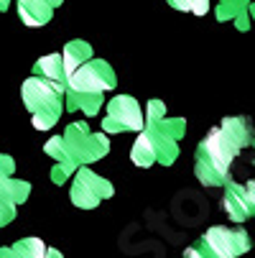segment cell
Wrapping results in <instances>:
<instances>
[{
    "instance_id": "9",
    "label": "cell",
    "mask_w": 255,
    "mask_h": 258,
    "mask_svg": "<svg viewBox=\"0 0 255 258\" xmlns=\"http://www.w3.org/2000/svg\"><path fill=\"white\" fill-rule=\"evenodd\" d=\"M222 210L232 223H245L255 212V187L252 181L237 184V181H227L225 184V197H222Z\"/></svg>"
},
{
    "instance_id": "2",
    "label": "cell",
    "mask_w": 255,
    "mask_h": 258,
    "mask_svg": "<svg viewBox=\"0 0 255 258\" xmlns=\"http://www.w3.org/2000/svg\"><path fill=\"white\" fill-rule=\"evenodd\" d=\"M118 85L113 67L102 59H90L82 64L64 85V102L69 110H82L87 118L102 110V95Z\"/></svg>"
},
{
    "instance_id": "5",
    "label": "cell",
    "mask_w": 255,
    "mask_h": 258,
    "mask_svg": "<svg viewBox=\"0 0 255 258\" xmlns=\"http://www.w3.org/2000/svg\"><path fill=\"white\" fill-rule=\"evenodd\" d=\"M64 146L69 156L74 159V164L79 166H87V164H95L97 159L107 156V151H110V141H107L105 133H92L87 123L77 120V123H69L64 136H61Z\"/></svg>"
},
{
    "instance_id": "15",
    "label": "cell",
    "mask_w": 255,
    "mask_h": 258,
    "mask_svg": "<svg viewBox=\"0 0 255 258\" xmlns=\"http://www.w3.org/2000/svg\"><path fill=\"white\" fill-rule=\"evenodd\" d=\"M247 11H252L250 0H220V3H217V21H222V23L235 21L237 16H242Z\"/></svg>"
},
{
    "instance_id": "1",
    "label": "cell",
    "mask_w": 255,
    "mask_h": 258,
    "mask_svg": "<svg viewBox=\"0 0 255 258\" xmlns=\"http://www.w3.org/2000/svg\"><path fill=\"white\" fill-rule=\"evenodd\" d=\"M250 146H252L250 118L242 115L225 118L197 146V166H194L197 179L204 187H225L230 181V166L235 156L250 149Z\"/></svg>"
},
{
    "instance_id": "14",
    "label": "cell",
    "mask_w": 255,
    "mask_h": 258,
    "mask_svg": "<svg viewBox=\"0 0 255 258\" xmlns=\"http://www.w3.org/2000/svg\"><path fill=\"white\" fill-rule=\"evenodd\" d=\"M130 159H133V164H135V166H140V169H148V166H153V164H156L153 146H151L148 136H145L143 131L138 133V138H135V143H133V149H130Z\"/></svg>"
},
{
    "instance_id": "7",
    "label": "cell",
    "mask_w": 255,
    "mask_h": 258,
    "mask_svg": "<svg viewBox=\"0 0 255 258\" xmlns=\"http://www.w3.org/2000/svg\"><path fill=\"white\" fill-rule=\"evenodd\" d=\"M113 195H115V189L105 176L95 174L87 166L74 171V181H71V189H69V197H71V202H74V207L95 210L102 200H110Z\"/></svg>"
},
{
    "instance_id": "19",
    "label": "cell",
    "mask_w": 255,
    "mask_h": 258,
    "mask_svg": "<svg viewBox=\"0 0 255 258\" xmlns=\"http://www.w3.org/2000/svg\"><path fill=\"white\" fill-rule=\"evenodd\" d=\"M44 258H64V255H61V250H56V248H46Z\"/></svg>"
},
{
    "instance_id": "16",
    "label": "cell",
    "mask_w": 255,
    "mask_h": 258,
    "mask_svg": "<svg viewBox=\"0 0 255 258\" xmlns=\"http://www.w3.org/2000/svg\"><path fill=\"white\" fill-rule=\"evenodd\" d=\"M44 151H46V156H51V159H54V164L71 166V169H79V166L74 164V159L69 156V151H66V146H64L61 136H54V138H51V141L44 146Z\"/></svg>"
},
{
    "instance_id": "10",
    "label": "cell",
    "mask_w": 255,
    "mask_h": 258,
    "mask_svg": "<svg viewBox=\"0 0 255 258\" xmlns=\"http://www.w3.org/2000/svg\"><path fill=\"white\" fill-rule=\"evenodd\" d=\"M18 3V16L26 26H46L54 16V11L64 3V0H16Z\"/></svg>"
},
{
    "instance_id": "12",
    "label": "cell",
    "mask_w": 255,
    "mask_h": 258,
    "mask_svg": "<svg viewBox=\"0 0 255 258\" xmlns=\"http://www.w3.org/2000/svg\"><path fill=\"white\" fill-rule=\"evenodd\" d=\"M33 77H41V80H49L54 85H66V77H64V67H61V54H49V56H41L39 61L33 64Z\"/></svg>"
},
{
    "instance_id": "6",
    "label": "cell",
    "mask_w": 255,
    "mask_h": 258,
    "mask_svg": "<svg viewBox=\"0 0 255 258\" xmlns=\"http://www.w3.org/2000/svg\"><path fill=\"white\" fill-rule=\"evenodd\" d=\"M16 161L8 154H0V228L16 217V205H23L31 195V184L13 176Z\"/></svg>"
},
{
    "instance_id": "4",
    "label": "cell",
    "mask_w": 255,
    "mask_h": 258,
    "mask_svg": "<svg viewBox=\"0 0 255 258\" xmlns=\"http://www.w3.org/2000/svg\"><path fill=\"white\" fill-rule=\"evenodd\" d=\"M250 250V235L242 228H209L194 245L184 250V258H240Z\"/></svg>"
},
{
    "instance_id": "8",
    "label": "cell",
    "mask_w": 255,
    "mask_h": 258,
    "mask_svg": "<svg viewBox=\"0 0 255 258\" xmlns=\"http://www.w3.org/2000/svg\"><path fill=\"white\" fill-rule=\"evenodd\" d=\"M143 125H145L143 110H140V102L133 95H118L115 100L107 102L102 131H107V133H128V131L140 133Z\"/></svg>"
},
{
    "instance_id": "11",
    "label": "cell",
    "mask_w": 255,
    "mask_h": 258,
    "mask_svg": "<svg viewBox=\"0 0 255 258\" xmlns=\"http://www.w3.org/2000/svg\"><path fill=\"white\" fill-rule=\"evenodd\" d=\"M92 59V46L87 44V41H82V39H74V41H69L66 46H64V51H61V67H64V77L69 80L74 72L82 67V64H87Z\"/></svg>"
},
{
    "instance_id": "18",
    "label": "cell",
    "mask_w": 255,
    "mask_h": 258,
    "mask_svg": "<svg viewBox=\"0 0 255 258\" xmlns=\"http://www.w3.org/2000/svg\"><path fill=\"white\" fill-rule=\"evenodd\" d=\"M163 115H166V105L161 100H148L145 102V115H143L145 123H153V120H158Z\"/></svg>"
},
{
    "instance_id": "3",
    "label": "cell",
    "mask_w": 255,
    "mask_h": 258,
    "mask_svg": "<svg viewBox=\"0 0 255 258\" xmlns=\"http://www.w3.org/2000/svg\"><path fill=\"white\" fill-rule=\"evenodd\" d=\"M21 95H23L26 110L31 113L36 131H49L51 125H56V120L61 118V110H64V87L61 85H54L41 77H28L23 82Z\"/></svg>"
},
{
    "instance_id": "17",
    "label": "cell",
    "mask_w": 255,
    "mask_h": 258,
    "mask_svg": "<svg viewBox=\"0 0 255 258\" xmlns=\"http://www.w3.org/2000/svg\"><path fill=\"white\" fill-rule=\"evenodd\" d=\"M168 6L176 8V11H184V13L204 16L209 11V0H168Z\"/></svg>"
},
{
    "instance_id": "13",
    "label": "cell",
    "mask_w": 255,
    "mask_h": 258,
    "mask_svg": "<svg viewBox=\"0 0 255 258\" xmlns=\"http://www.w3.org/2000/svg\"><path fill=\"white\" fill-rule=\"evenodd\" d=\"M46 245L41 238H23L8 248H0V258H44Z\"/></svg>"
},
{
    "instance_id": "20",
    "label": "cell",
    "mask_w": 255,
    "mask_h": 258,
    "mask_svg": "<svg viewBox=\"0 0 255 258\" xmlns=\"http://www.w3.org/2000/svg\"><path fill=\"white\" fill-rule=\"evenodd\" d=\"M8 6H11V0H0V13L8 11Z\"/></svg>"
}]
</instances>
